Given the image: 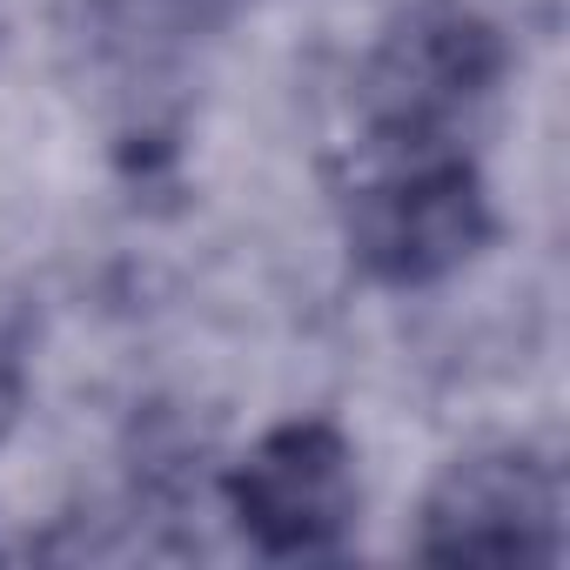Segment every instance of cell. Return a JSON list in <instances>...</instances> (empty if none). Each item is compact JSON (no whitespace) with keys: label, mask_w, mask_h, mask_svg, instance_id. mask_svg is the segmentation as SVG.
I'll use <instances>...</instances> for the list:
<instances>
[{"label":"cell","mask_w":570,"mask_h":570,"mask_svg":"<svg viewBox=\"0 0 570 570\" xmlns=\"http://www.w3.org/2000/svg\"><path fill=\"white\" fill-rule=\"evenodd\" d=\"M356 456L323 416L275 423L228 470V510L262 557H336L356 530Z\"/></svg>","instance_id":"cell-3"},{"label":"cell","mask_w":570,"mask_h":570,"mask_svg":"<svg viewBox=\"0 0 570 570\" xmlns=\"http://www.w3.org/2000/svg\"><path fill=\"white\" fill-rule=\"evenodd\" d=\"M490 188L463 141H363L350 181V255L376 282H443L490 242Z\"/></svg>","instance_id":"cell-1"},{"label":"cell","mask_w":570,"mask_h":570,"mask_svg":"<svg viewBox=\"0 0 570 570\" xmlns=\"http://www.w3.org/2000/svg\"><path fill=\"white\" fill-rule=\"evenodd\" d=\"M21 383H28V370H21V323L0 309V436H8V423L21 410Z\"/></svg>","instance_id":"cell-5"},{"label":"cell","mask_w":570,"mask_h":570,"mask_svg":"<svg viewBox=\"0 0 570 570\" xmlns=\"http://www.w3.org/2000/svg\"><path fill=\"white\" fill-rule=\"evenodd\" d=\"M416 550L436 563H557L563 557L557 470L523 443L456 456L423 503Z\"/></svg>","instance_id":"cell-4"},{"label":"cell","mask_w":570,"mask_h":570,"mask_svg":"<svg viewBox=\"0 0 570 570\" xmlns=\"http://www.w3.org/2000/svg\"><path fill=\"white\" fill-rule=\"evenodd\" d=\"M503 41L456 0H423L396 14L356 75L370 141H463V121L497 95Z\"/></svg>","instance_id":"cell-2"}]
</instances>
